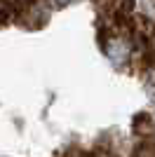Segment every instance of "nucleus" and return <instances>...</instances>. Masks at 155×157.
<instances>
[{
	"mask_svg": "<svg viewBox=\"0 0 155 157\" xmlns=\"http://www.w3.org/2000/svg\"><path fill=\"white\" fill-rule=\"evenodd\" d=\"M59 5H68V2H73V0H57Z\"/></svg>",
	"mask_w": 155,
	"mask_h": 157,
	"instance_id": "obj_4",
	"label": "nucleus"
},
{
	"mask_svg": "<svg viewBox=\"0 0 155 157\" xmlns=\"http://www.w3.org/2000/svg\"><path fill=\"white\" fill-rule=\"evenodd\" d=\"M132 157H155V141L153 138H141L136 143Z\"/></svg>",
	"mask_w": 155,
	"mask_h": 157,
	"instance_id": "obj_2",
	"label": "nucleus"
},
{
	"mask_svg": "<svg viewBox=\"0 0 155 157\" xmlns=\"http://www.w3.org/2000/svg\"><path fill=\"white\" fill-rule=\"evenodd\" d=\"M2 19H7V12H5V7L0 5V21H2Z\"/></svg>",
	"mask_w": 155,
	"mask_h": 157,
	"instance_id": "obj_3",
	"label": "nucleus"
},
{
	"mask_svg": "<svg viewBox=\"0 0 155 157\" xmlns=\"http://www.w3.org/2000/svg\"><path fill=\"white\" fill-rule=\"evenodd\" d=\"M132 124H134V131L141 138H150V134H153V129H155V122H153V117H150L148 113H139Z\"/></svg>",
	"mask_w": 155,
	"mask_h": 157,
	"instance_id": "obj_1",
	"label": "nucleus"
}]
</instances>
